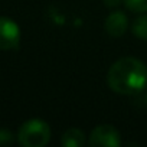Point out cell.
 Masks as SVG:
<instances>
[{
    "instance_id": "cell-1",
    "label": "cell",
    "mask_w": 147,
    "mask_h": 147,
    "mask_svg": "<svg viewBox=\"0 0 147 147\" xmlns=\"http://www.w3.org/2000/svg\"><path fill=\"white\" fill-rule=\"evenodd\" d=\"M107 84L121 95L138 94L147 88V65L134 56L120 58L108 69Z\"/></svg>"
},
{
    "instance_id": "cell-2",
    "label": "cell",
    "mask_w": 147,
    "mask_h": 147,
    "mask_svg": "<svg viewBox=\"0 0 147 147\" xmlns=\"http://www.w3.org/2000/svg\"><path fill=\"white\" fill-rule=\"evenodd\" d=\"M51 140V127L40 118L25 121L18 131V141L23 147H43Z\"/></svg>"
},
{
    "instance_id": "cell-3",
    "label": "cell",
    "mask_w": 147,
    "mask_h": 147,
    "mask_svg": "<svg viewBox=\"0 0 147 147\" xmlns=\"http://www.w3.org/2000/svg\"><path fill=\"white\" fill-rule=\"evenodd\" d=\"M88 143L92 147H120L121 136L115 127L110 124H101L91 131Z\"/></svg>"
},
{
    "instance_id": "cell-4",
    "label": "cell",
    "mask_w": 147,
    "mask_h": 147,
    "mask_svg": "<svg viewBox=\"0 0 147 147\" xmlns=\"http://www.w3.org/2000/svg\"><path fill=\"white\" fill-rule=\"evenodd\" d=\"M20 43V28L10 18H0V49L12 51Z\"/></svg>"
},
{
    "instance_id": "cell-5",
    "label": "cell",
    "mask_w": 147,
    "mask_h": 147,
    "mask_svg": "<svg viewBox=\"0 0 147 147\" xmlns=\"http://www.w3.org/2000/svg\"><path fill=\"white\" fill-rule=\"evenodd\" d=\"M127 26H128V19L127 16L120 12V10H114L111 12L107 19H105V23H104V28H105V32L113 36V38H120L125 33L127 30Z\"/></svg>"
},
{
    "instance_id": "cell-6",
    "label": "cell",
    "mask_w": 147,
    "mask_h": 147,
    "mask_svg": "<svg viewBox=\"0 0 147 147\" xmlns=\"http://www.w3.org/2000/svg\"><path fill=\"white\" fill-rule=\"evenodd\" d=\"M61 143L63 147H82L85 144V134L82 130L80 128H68L62 137H61Z\"/></svg>"
},
{
    "instance_id": "cell-7",
    "label": "cell",
    "mask_w": 147,
    "mask_h": 147,
    "mask_svg": "<svg viewBox=\"0 0 147 147\" xmlns=\"http://www.w3.org/2000/svg\"><path fill=\"white\" fill-rule=\"evenodd\" d=\"M131 32L136 38L147 40V15L137 18L131 25Z\"/></svg>"
},
{
    "instance_id": "cell-8",
    "label": "cell",
    "mask_w": 147,
    "mask_h": 147,
    "mask_svg": "<svg viewBox=\"0 0 147 147\" xmlns=\"http://www.w3.org/2000/svg\"><path fill=\"white\" fill-rule=\"evenodd\" d=\"M124 5L128 10L134 13H146L147 12V0H124Z\"/></svg>"
},
{
    "instance_id": "cell-9",
    "label": "cell",
    "mask_w": 147,
    "mask_h": 147,
    "mask_svg": "<svg viewBox=\"0 0 147 147\" xmlns=\"http://www.w3.org/2000/svg\"><path fill=\"white\" fill-rule=\"evenodd\" d=\"M15 140V136L7 128H0V146H7L12 144Z\"/></svg>"
},
{
    "instance_id": "cell-10",
    "label": "cell",
    "mask_w": 147,
    "mask_h": 147,
    "mask_svg": "<svg viewBox=\"0 0 147 147\" xmlns=\"http://www.w3.org/2000/svg\"><path fill=\"white\" fill-rule=\"evenodd\" d=\"M121 2H124V0H104V5L110 9H114V7H118Z\"/></svg>"
},
{
    "instance_id": "cell-11",
    "label": "cell",
    "mask_w": 147,
    "mask_h": 147,
    "mask_svg": "<svg viewBox=\"0 0 147 147\" xmlns=\"http://www.w3.org/2000/svg\"><path fill=\"white\" fill-rule=\"evenodd\" d=\"M146 104H147V94H146Z\"/></svg>"
}]
</instances>
